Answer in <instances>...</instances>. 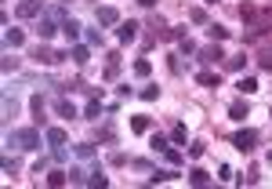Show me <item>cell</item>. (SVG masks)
Segmentation results:
<instances>
[{
  "mask_svg": "<svg viewBox=\"0 0 272 189\" xmlns=\"http://www.w3.org/2000/svg\"><path fill=\"white\" fill-rule=\"evenodd\" d=\"M8 146H19V149H40V135H37V128L8 131Z\"/></svg>",
  "mask_w": 272,
  "mask_h": 189,
  "instance_id": "obj_1",
  "label": "cell"
},
{
  "mask_svg": "<svg viewBox=\"0 0 272 189\" xmlns=\"http://www.w3.org/2000/svg\"><path fill=\"white\" fill-rule=\"evenodd\" d=\"M203 4H210V8H214V4H218V0H203Z\"/></svg>",
  "mask_w": 272,
  "mask_h": 189,
  "instance_id": "obj_46",
  "label": "cell"
},
{
  "mask_svg": "<svg viewBox=\"0 0 272 189\" xmlns=\"http://www.w3.org/2000/svg\"><path fill=\"white\" fill-rule=\"evenodd\" d=\"M254 142H258V135H254L250 128H243V131H236V135H232V146H236L239 153H250V149H254Z\"/></svg>",
  "mask_w": 272,
  "mask_h": 189,
  "instance_id": "obj_3",
  "label": "cell"
},
{
  "mask_svg": "<svg viewBox=\"0 0 272 189\" xmlns=\"http://www.w3.org/2000/svg\"><path fill=\"white\" fill-rule=\"evenodd\" d=\"M22 44H26V33H22V29H4V47H8V51H19Z\"/></svg>",
  "mask_w": 272,
  "mask_h": 189,
  "instance_id": "obj_6",
  "label": "cell"
},
{
  "mask_svg": "<svg viewBox=\"0 0 272 189\" xmlns=\"http://www.w3.org/2000/svg\"><path fill=\"white\" fill-rule=\"evenodd\" d=\"M87 44L91 47H102V33H98V29H87Z\"/></svg>",
  "mask_w": 272,
  "mask_h": 189,
  "instance_id": "obj_39",
  "label": "cell"
},
{
  "mask_svg": "<svg viewBox=\"0 0 272 189\" xmlns=\"http://www.w3.org/2000/svg\"><path fill=\"white\" fill-rule=\"evenodd\" d=\"M178 47H181V55H196V51H200V47H196L189 37H181V40H178Z\"/></svg>",
  "mask_w": 272,
  "mask_h": 189,
  "instance_id": "obj_32",
  "label": "cell"
},
{
  "mask_svg": "<svg viewBox=\"0 0 272 189\" xmlns=\"http://www.w3.org/2000/svg\"><path fill=\"white\" fill-rule=\"evenodd\" d=\"M29 109H33V117H37V124H40V120H44V99H40V94L29 99Z\"/></svg>",
  "mask_w": 272,
  "mask_h": 189,
  "instance_id": "obj_27",
  "label": "cell"
},
{
  "mask_svg": "<svg viewBox=\"0 0 272 189\" xmlns=\"http://www.w3.org/2000/svg\"><path fill=\"white\" fill-rule=\"evenodd\" d=\"M239 19H243L247 26L258 29V8H254V4H243V8H239Z\"/></svg>",
  "mask_w": 272,
  "mask_h": 189,
  "instance_id": "obj_15",
  "label": "cell"
},
{
  "mask_svg": "<svg viewBox=\"0 0 272 189\" xmlns=\"http://www.w3.org/2000/svg\"><path fill=\"white\" fill-rule=\"evenodd\" d=\"M171 178H178V171H174V164H171L167 171H156V175H153V182H171Z\"/></svg>",
  "mask_w": 272,
  "mask_h": 189,
  "instance_id": "obj_31",
  "label": "cell"
},
{
  "mask_svg": "<svg viewBox=\"0 0 272 189\" xmlns=\"http://www.w3.org/2000/svg\"><path fill=\"white\" fill-rule=\"evenodd\" d=\"M196 55H200L203 62H210V66H214V62H221V58H225V55H221V47H218L214 40H210V44H203V47H200V51H196Z\"/></svg>",
  "mask_w": 272,
  "mask_h": 189,
  "instance_id": "obj_5",
  "label": "cell"
},
{
  "mask_svg": "<svg viewBox=\"0 0 272 189\" xmlns=\"http://www.w3.org/2000/svg\"><path fill=\"white\" fill-rule=\"evenodd\" d=\"M189 156H192V160H200V156H203V142H192V146H189Z\"/></svg>",
  "mask_w": 272,
  "mask_h": 189,
  "instance_id": "obj_41",
  "label": "cell"
},
{
  "mask_svg": "<svg viewBox=\"0 0 272 189\" xmlns=\"http://www.w3.org/2000/svg\"><path fill=\"white\" fill-rule=\"evenodd\" d=\"M55 113H58V117H66V120H73V117H77V106L66 102V99H58V102H55Z\"/></svg>",
  "mask_w": 272,
  "mask_h": 189,
  "instance_id": "obj_16",
  "label": "cell"
},
{
  "mask_svg": "<svg viewBox=\"0 0 272 189\" xmlns=\"http://www.w3.org/2000/svg\"><path fill=\"white\" fill-rule=\"evenodd\" d=\"M98 22L102 26H120V11L116 8H98Z\"/></svg>",
  "mask_w": 272,
  "mask_h": 189,
  "instance_id": "obj_13",
  "label": "cell"
},
{
  "mask_svg": "<svg viewBox=\"0 0 272 189\" xmlns=\"http://www.w3.org/2000/svg\"><path fill=\"white\" fill-rule=\"evenodd\" d=\"M15 113H19V102H15V99H11V94H8V99H4V117L11 120Z\"/></svg>",
  "mask_w": 272,
  "mask_h": 189,
  "instance_id": "obj_34",
  "label": "cell"
},
{
  "mask_svg": "<svg viewBox=\"0 0 272 189\" xmlns=\"http://www.w3.org/2000/svg\"><path fill=\"white\" fill-rule=\"evenodd\" d=\"M33 58L40 62V66H58V62H66V58H69V51H51L48 44H37Z\"/></svg>",
  "mask_w": 272,
  "mask_h": 189,
  "instance_id": "obj_2",
  "label": "cell"
},
{
  "mask_svg": "<svg viewBox=\"0 0 272 189\" xmlns=\"http://www.w3.org/2000/svg\"><path fill=\"white\" fill-rule=\"evenodd\" d=\"M171 138L178 142V146H185V142H189V131H185V124H174V131H171Z\"/></svg>",
  "mask_w": 272,
  "mask_h": 189,
  "instance_id": "obj_28",
  "label": "cell"
},
{
  "mask_svg": "<svg viewBox=\"0 0 272 189\" xmlns=\"http://www.w3.org/2000/svg\"><path fill=\"white\" fill-rule=\"evenodd\" d=\"M149 73H153V62H149V58H138V62H134V76H142V80H145Z\"/></svg>",
  "mask_w": 272,
  "mask_h": 189,
  "instance_id": "obj_23",
  "label": "cell"
},
{
  "mask_svg": "<svg viewBox=\"0 0 272 189\" xmlns=\"http://www.w3.org/2000/svg\"><path fill=\"white\" fill-rule=\"evenodd\" d=\"M66 182H69V171H62V167L48 175V185H55V189H58V185H66Z\"/></svg>",
  "mask_w": 272,
  "mask_h": 189,
  "instance_id": "obj_22",
  "label": "cell"
},
{
  "mask_svg": "<svg viewBox=\"0 0 272 189\" xmlns=\"http://www.w3.org/2000/svg\"><path fill=\"white\" fill-rule=\"evenodd\" d=\"M15 11H19V19H37L44 8H40V0H22V4L15 8Z\"/></svg>",
  "mask_w": 272,
  "mask_h": 189,
  "instance_id": "obj_8",
  "label": "cell"
},
{
  "mask_svg": "<svg viewBox=\"0 0 272 189\" xmlns=\"http://www.w3.org/2000/svg\"><path fill=\"white\" fill-rule=\"evenodd\" d=\"M189 22H196V26H207V11H203V8H192V11H189Z\"/></svg>",
  "mask_w": 272,
  "mask_h": 189,
  "instance_id": "obj_30",
  "label": "cell"
},
{
  "mask_svg": "<svg viewBox=\"0 0 272 189\" xmlns=\"http://www.w3.org/2000/svg\"><path fill=\"white\" fill-rule=\"evenodd\" d=\"M163 156H167V164H174V167H178V164H181V160H185V156H181V153H178V149H167V153H163Z\"/></svg>",
  "mask_w": 272,
  "mask_h": 189,
  "instance_id": "obj_40",
  "label": "cell"
},
{
  "mask_svg": "<svg viewBox=\"0 0 272 189\" xmlns=\"http://www.w3.org/2000/svg\"><path fill=\"white\" fill-rule=\"evenodd\" d=\"M87 185H109V178H105L102 171L95 167V171H91V178H87Z\"/></svg>",
  "mask_w": 272,
  "mask_h": 189,
  "instance_id": "obj_33",
  "label": "cell"
},
{
  "mask_svg": "<svg viewBox=\"0 0 272 189\" xmlns=\"http://www.w3.org/2000/svg\"><path fill=\"white\" fill-rule=\"evenodd\" d=\"M87 58H91V47H84V44H73V47H69V62H77V66H84Z\"/></svg>",
  "mask_w": 272,
  "mask_h": 189,
  "instance_id": "obj_12",
  "label": "cell"
},
{
  "mask_svg": "<svg viewBox=\"0 0 272 189\" xmlns=\"http://www.w3.org/2000/svg\"><path fill=\"white\" fill-rule=\"evenodd\" d=\"M229 117H232V120H239V124H243V120L250 117V106H247L243 99H236V102L229 106Z\"/></svg>",
  "mask_w": 272,
  "mask_h": 189,
  "instance_id": "obj_10",
  "label": "cell"
},
{
  "mask_svg": "<svg viewBox=\"0 0 272 189\" xmlns=\"http://www.w3.org/2000/svg\"><path fill=\"white\" fill-rule=\"evenodd\" d=\"M268 117H272V109H268Z\"/></svg>",
  "mask_w": 272,
  "mask_h": 189,
  "instance_id": "obj_49",
  "label": "cell"
},
{
  "mask_svg": "<svg viewBox=\"0 0 272 189\" xmlns=\"http://www.w3.org/2000/svg\"><path fill=\"white\" fill-rule=\"evenodd\" d=\"M58 29H62V22H55L51 15H44V19L37 22V37H40V40H51V37L58 33Z\"/></svg>",
  "mask_w": 272,
  "mask_h": 189,
  "instance_id": "obj_4",
  "label": "cell"
},
{
  "mask_svg": "<svg viewBox=\"0 0 272 189\" xmlns=\"http://www.w3.org/2000/svg\"><path fill=\"white\" fill-rule=\"evenodd\" d=\"M131 131L134 135H149L153 131V117H131Z\"/></svg>",
  "mask_w": 272,
  "mask_h": 189,
  "instance_id": "obj_11",
  "label": "cell"
},
{
  "mask_svg": "<svg viewBox=\"0 0 272 189\" xmlns=\"http://www.w3.org/2000/svg\"><path fill=\"white\" fill-rule=\"evenodd\" d=\"M268 167H272V149H268Z\"/></svg>",
  "mask_w": 272,
  "mask_h": 189,
  "instance_id": "obj_47",
  "label": "cell"
},
{
  "mask_svg": "<svg viewBox=\"0 0 272 189\" xmlns=\"http://www.w3.org/2000/svg\"><path fill=\"white\" fill-rule=\"evenodd\" d=\"M109 62H105V80H116V73H120V55L113 51V55H105Z\"/></svg>",
  "mask_w": 272,
  "mask_h": 189,
  "instance_id": "obj_17",
  "label": "cell"
},
{
  "mask_svg": "<svg viewBox=\"0 0 272 189\" xmlns=\"http://www.w3.org/2000/svg\"><path fill=\"white\" fill-rule=\"evenodd\" d=\"M236 87H239V94H254V91H258V80H254V76H243Z\"/></svg>",
  "mask_w": 272,
  "mask_h": 189,
  "instance_id": "obj_26",
  "label": "cell"
},
{
  "mask_svg": "<svg viewBox=\"0 0 272 189\" xmlns=\"http://www.w3.org/2000/svg\"><path fill=\"white\" fill-rule=\"evenodd\" d=\"M142 99H145V102H156V99H160V87H156V84H153V87H145V91H142Z\"/></svg>",
  "mask_w": 272,
  "mask_h": 189,
  "instance_id": "obj_37",
  "label": "cell"
},
{
  "mask_svg": "<svg viewBox=\"0 0 272 189\" xmlns=\"http://www.w3.org/2000/svg\"><path fill=\"white\" fill-rule=\"evenodd\" d=\"M189 182H192V185H210V175H207L203 167H192V171H189Z\"/></svg>",
  "mask_w": 272,
  "mask_h": 189,
  "instance_id": "obj_21",
  "label": "cell"
},
{
  "mask_svg": "<svg viewBox=\"0 0 272 189\" xmlns=\"http://www.w3.org/2000/svg\"><path fill=\"white\" fill-rule=\"evenodd\" d=\"M0 69H4V73H15V69H19V58L8 51V55H4V62H0Z\"/></svg>",
  "mask_w": 272,
  "mask_h": 189,
  "instance_id": "obj_29",
  "label": "cell"
},
{
  "mask_svg": "<svg viewBox=\"0 0 272 189\" xmlns=\"http://www.w3.org/2000/svg\"><path fill=\"white\" fill-rule=\"evenodd\" d=\"M98 113H102V94H95V99L87 102V109H84V117H87V120H98Z\"/></svg>",
  "mask_w": 272,
  "mask_h": 189,
  "instance_id": "obj_19",
  "label": "cell"
},
{
  "mask_svg": "<svg viewBox=\"0 0 272 189\" xmlns=\"http://www.w3.org/2000/svg\"><path fill=\"white\" fill-rule=\"evenodd\" d=\"M149 146H153V153H167V149H171V142L163 138V135H153V138H149Z\"/></svg>",
  "mask_w": 272,
  "mask_h": 189,
  "instance_id": "obj_24",
  "label": "cell"
},
{
  "mask_svg": "<svg viewBox=\"0 0 272 189\" xmlns=\"http://www.w3.org/2000/svg\"><path fill=\"white\" fill-rule=\"evenodd\" d=\"M0 167H4V175H11V171H15V160H11V156H4V160H0Z\"/></svg>",
  "mask_w": 272,
  "mask_h": 189,
  "instance_id": "obj_44",
  "label": "cell"
},
{
  "mask_svg": "<svg viewBox=\"0 0 272 189\" xmlns=\"http://www.w3.org/2000/svg\"><path fill=\"white\" fill-rule=\"evenodd\" d=\"M207 37L214 40V44H221V40H229V29L218 26V22H207Z\"/></svg>",
  "mask_w": 272,
  "mask_h": 189,
  "instance_id": "obj_14",
  "label": "cell"
},
{
  "mask_svg": "<svg viewBox=\"0 0 272 189\" xmlns=\"http://www.w3.org/2000/svg\"><path fill=\"white\" fill-rule=\"evenodd\" d=\"M225 66H229V69H243V66H247V58H243V55H236V58H225Z\"/></svg>",
  "mask_w": 272,
  "mask_h": 189,
  "instance_id": "obj_36",
  "label": "cell"
},
{
  "mask_svg": "<svg viewBox=\"0 0 272 189\" xmlns=\"http://www.w3.org/2000/svg\"><path fill=\"white\" fill-rule=\"evenodd\" d=\"M44 138H48L51 146H66V138H69V135H66V128H48V135H44Z\"/></svg>",
  "mask_w": 272,
  "mask_h": 189,
  "instance_id": "obj_18",
  "label": "cell"
},
{
  "mask_svg": "<svg viewBox=\"0 0 272 189\" xmlns=\"http://www.w3.org/2000/svg\"><path fill=\"white\" fill-rule=\"evenodd\" d=\"M109 164H116V167H124V164H127V156H124V153H113V156H109Z\"/></svg>",
  "mask_w": 272,
  "mask_h": 189,
  "instance_id": "obj_43",
  "label": "cell"
},
{
  "mask_svg": "<svg viewBox=\"0 0 272 189\" xmlns=\"http://www.w3.org/2000/svg\"><path fill=\"white\" fill-rule=\"evenodd\" d=\"M116 135H113V128H98V142H113Z\"/></svg>",
  "mask_w": 272,
  "mask_h": 189,
  "instance_id": "obj_42",
  "label": "cell"
},
{
  "mask_svg": "<svg viewBox=\"0 0 272 189\" xmlns=\"http://www.w3.org/2000/svg\"><path fill=\"white\" fill-rule=\"evenodd\" d=\"M138 4H142V8H156V0H138Z\"/></svg>",
  "mask_w": 272,
  "mask_h": 189,
  "instance_id": "obj_45",
  "label": "cell"
},
{
  "mask_svg": "<svg viewBox=\"0 0 272 189\" xmlns=\"http://www.w3.org/2000/svg\"><path fill=\"white\" fill-rule=\"evenodd\" d=\"M116 37H120V44H131L134 37H138V22H120V29H116Z\"/></svg>",
  "mask_w": 272,
  "mask_h": 189,
  "instance_id": "obj_7",
  "label": "cell"
},
{
  "mask_svg": "<svg viewBox=\"0 0 272 189\" xmlns=\"http://www.w3.org/2000/svg\"><path fill=\"white\" fill-rule=\"evenodd\" d=\"M218 178H221V182H232L236 175H232V167H229V164H221V167H218Z\"/></svg>",
  "mask_w": 272,
  "mask_h": 189,
  "instance_id": "obj_38",
  "label": "cell"
},
{
  "mask_svg": "<svg viewBox=\"0 0 272 189\" xmlns=\"http://www.w3.org/2000/svg\"><path fill=\"white\" fill-rule=\"evenodd\" d=\"M87 178H91V171H84V167H69V182H73V185H87Z\"/></svg>",
  "mask_w": 272,
  "mask_h": 189,
  "instance_id": "obj_20",
  "label": "cell"
},
{
  "mask_svg": "<svg viewBox=\"0 0 272 189\" xmlns=\"http://www.w3.org/2000/svg\"><path fill=\"white\" fill-rule=\"evenodd\" d=\"M196 80H200L203 87H218V84H221V80H218V73H210V69H203L200 76H196Z\"/></svg>",
  "mask_w": 272,
  "mask_h": 189,
  "instance_id": "obj_25",
  "label": "cell"
},
{
  "mask_svg": "<svg viewBox=\"0 0 272 189\" xmlns=\"http://www.w3.org/2000/svg\"><path fill=\"white\" fill-rule=\"evenodd\" d=\"M80 29H84V26H80L77 19H62V33H66L69 44H77V40H80Z\"/></svg>",
  "mask_w": 272,
  "mask_h": 189,
  "instance_id": "obj_9",
  "label": "cell"
},
{
  "mask_svg": "<svg viewBox=\"0 0 272 189\" xmlns=\"http://www.w3.org/2000/svg\"><path fill=\"white\" fill-rule=\"evenodd\" d=\"M77 156H80V160H91V156H95V146H87V142H80V146H77Z\"/></svg>",
  "mask_w": 272,
  "mask_h": 189,
  "instance_id": "obj_35",
  "label": "cell"
},
{
  "mask_svg": "<svg viewBox=\"0 0 272 189\" xmlns=\"http://www.w3.org/2000/svg\"><path fill=\"white\" fill-rule=\"evenodd\" d=\"M62 4H73V0H62Z\"/></svg>",
  "mask_w": 272,
  "mask_h": 189,
  "instance_id": "obj_48",
  "label": "cell"
}]
</instances>
